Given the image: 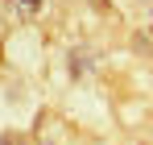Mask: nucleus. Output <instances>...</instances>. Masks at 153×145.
Returning a JSON list of instances; mask_svg holds the SVG:
<instances>
[{"instance_id": "1", "label": "nucleus", "mask_w": 153, "mask_h": 145, "mask_svg": "<svg viewBox=\"0 0 153 145\" xmlns=\"http://www.w3.org/2000/svg\"><path fill=\"white\" fill-rule=\"evenodd\" d=\"M8 4H17V8H25V13H37V8H42V0H8Z\"/></svg>"}, {"instance_id": "2", "label": "nucleus", "mask_w": 153, "mask_h": 145, "mask_svg": "<svg viewBox=\"0 0 153 145\" xmlns=\"http://www.w3.org/2000/svg\"><path fill=\"white\" fill-rule=\"evenodd\" d=\"M0 145H17V141H13V137H4V141H0Z\"/></svg>"}]
</instances>
